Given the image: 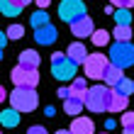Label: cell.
Segmentation results:
<instances>
[{
  "label": "cell",
  "mask_w": 134,
  "mask_h": 134,
  "mask_svg": "<svg viewBox=\"0 0 134 134\" xmlns=\"http://www.w3.org/2000/svg\"><path fill=\"white\" fill-rule=\"evenodd\" d=\"M112 95H115V88L95 83L85 95V110H90V112H110Z\"/></svg>",
  "instance_id": "cell-1"
},
{
  "label": "cell",
  "mask_w": 134,
  "mask_h": 134,
  "mask_svg": "<svg viewBox=\"0 0 134 134\" xmlns=\"http://www.w3.org/2000/svg\"><path fill=\"white\" fill-rule=\"evenodd\" d=\"M37 105H39V98H37V90L34 88L17 85V88L10 93V107L20 110V112H34Z\"/></svg>",
  "instance_id": "cell-2"
},
{
  "label": "cell",
  "mask_w": 134,
  "mask_h": 134,
  "mask_svg": "<svg viewBox=\"0 0 134 134\" xmlns=\"http://www.w3.org/2000/svg\"><path fill=\"white\" fill-rule=\"evenodd\" d=\"M76 66L73 61L68 59V54H51V76L56 78V81H73V76H76Z\"/></svg>",
  "instance_id": "cell-3"
},
{
  "label": "cell",
  "mask_w": 134,
  "mask_h": 134,
  "mask_svg": "<svg viewBox=\"0 0 134 134\" xmlns=\"http://www.w3.org/2000/svg\"><path fill=\"white\" fill-rule=\"evenodd\" d=\"M110 64L120 68H129L134 64V46L129 42H115L110 46Z\"/></svg>",
  "instance_id": "cell-4"
},
{
  "label": "cell",
  "mask_w": 134,
  "mask_h": 134,
  "mask_svg": "<svg viewBox=\"0 0 134 134\" xmlns=\"http://www.w3.org/2000/svg\"><path fill=\"white\" fill-rule=\"evenodd\" d=\"M107 66H110V59L105 56V54H98V51L95 54H88V59H85V64H83L85 76L93 78V81H102Z\"/></svg>",
  "instance_id": "cell-5"
},
{
  "label": "cell",
  "mask_w": 134,
  "mask_h": 134,
  "mask_svg": "<svg viewBox=\"0 0 134 134\" xmlns=\"http://www.w3.org/2000/svg\"><path fill=\"white\" fill-rule=\"evenodd\" d=\"M59 17L64 22H76L78 17H85V3L83 0H61L59 5Z\"/></svg>",
  "instance_id": "cell-6"
},
{
  "label": "cell",
  "mask_w": 134,
  "mask_h": 134,
  "mask_svg": "<svg viewBox=\"0 0 134 134\" xmlns=\"http://www.w3.org/2000/svg\"><path fill=\"white\" fill-rule=\"evenodd\" d=\"M10 78H12L15 85H27V88H37V85H39V71H37V68L20 66V64L12 68Z\"/></svg>",
  "instance_id": "cell-7"
},
{
  "label": "cell",
  "mask_w": 134,
  "mask_h": 134,
  "mask_svg": "<svg viewBox=\"0 0 134 134\" xmlns=\"http://www.w3.org/2000/svg\"><path fill=\"white\" fill-rule=\"evenodd\" d=\"M93 32H95V27H93V20L88 15H85V17H78L76 22H71V34H76L78 39L93 37Z\"/></svg>",
  "instance_id": "cell-8"
},
{
  "label": "cell",
  "mask_w": 134,
  "mask_h": 134,
  "mask_svg": "<svg viewBox=\"0 0 134 134\" xmlns=\"http://www.w3.org/2000/svg\"><path fill=\"white\" fill-rule=\"evenodd\" d=\"M56 37H59V32H56V27H54V25H44V27L34 29V39H37L39 46L54 44V42H56Z\"/></svg>",
  "instance_id": "cell-9"
},
{
  "label": "cell",
  "mask_w": 134,
  "mask_h": 134,
  "mask_svg": "<svg viewBox=\"0 0 134 134\" xmlns=\"http://www.w3.org/2000/svg\"><path fill=\"white\" fill-rule=\"evenodd\" d=\"M68 129L73 132V134H93V132H95V124H93L90 117H81V115H78Z\"/></svg>",
  "instance_id": "cell-10"
},
{
  "label": "cell",
  "mask_w": 134,
  "mask_h": 134,
  "mask_svg": "<svg viewBox=\"0 0 134 134\" xmlns=\"http://www.w3.org/2000/svg\"><path fill=\"white\" fill-rule=\"evenodd\" d=\"M66 54H68V59L73 61V64H85V59H88V49H85L81 42H73L66 49Z\"/></svg>",
  "instance_id": "cell-11"
},
{
  "label": "cell",
  "mask_w": 134,
  "mask_h": 134,
  "mask_svg": "<svg viewBox=\"0 0 134 134\" xmlns=\"http://www.w3.org/2000/svg\"><path fill=\"white\" fill-rule=\"evenodd\" d=\"M42 64V56H39V51L34 49H25L20 54V66H27V68H39Z\"/></svg>",
  "instance_id": "cell-12"
},
{
  "label": "cell",
  "mask_w": 134,
  "mask_h": 134,
  "mask_svg": "<svg viewBox=\"0 0 134 134\" xmlns=\"http://www.w3.org/2000/svg\"><path fill=\"white\" fill-rule=\"evenodd\" d=\"M85 110V100H81V98H73L71 95L68 100H64V112H68V115H73V117H78Z\"/></svg>",
  "instance_id": "cell-13"
},
{
  "label": "cell",
  "mask_w": 134,
  "mask_h": 134,
  "mask_svg": "<svg viewBox=\"0 0 134 134\" xmlns=\"http://www.w3.org/2000/svg\"><path fill=\"white\" fill-rule=\"evenodd\" d=\"M0 122H3V127H7V129L17 127L20 124V110H15V107L3 110V112H0Z\"/></svg>",
  "instance_id": "cell-14"
},
{
  "label": "cell",
  "mask_w": 134,
  "mask_h": 134,
  "mask_svg": "<svg viewBox=\"0 0 134 134\" xmlns=\"http://www.w3.org/2000/svg\"><path fill=\"white\" fill-rule=\"evenodd\" d=\"M122 78H124V76H122V68H120V66H115V64H110L107 71H105V78H102V81H105V85L115 88V85L120 83Z\"/></svg>",
  "instance_id": "cell-15"
},
{
  "label": "cell",
  "mask_w": 134,
  "mask_h": 134,
  "mask_svg": "<svg viewBox=\"0 0 134 134\" xmlns=\"http://www.w3.org/2000/svg\"><path fill=\"white\" fill-rule=\"evenodd\" d=\"M127 105H129V95H122V93L115 90L112 105H110V112H127Z\"/></svg>",
  "instance_id": "cell-16"
},
{
  "label": "cell",
  "mask_w": 134,
  "mask_h": 134,
  "mask_svg": "<svg viewBox=\"0 0 134 134\" xmlns=\"http://www.w3.org/2000/svg\"><path fill=\"white\" fill-rule=\"evenodd\" d=\"M0 10H3V15H7V17H15V15H20L25 7L20 3H15V0H0Z\"/></svg>",
  "instance_id": "cell-17"
},
{
  "label": "cell",
  "mask_w": 134,
  "mask_h": 134,
  "mask_svg": "<svg viewBox=\"0 0 134 134\" xmlns=\"http://www.w3.org/2000/svg\"><path fill=\"white\" fill-rule=\"evenodd\" d=\"M88 85H85V78H73V85H71V95L73 98H81L85 100V95H88Z\"/></svg>",
  "instance_id": "cell-18"
},
{
  "label": "cell",
  "mask_w": 134,
  "mask_h": 134,
  "mask_svg": "<svg viewBox=\"0 0 134 134\" xmlns=\"http://www.w3.org/2000/svg\"><path fill=\"white\" fill-rule=\"evenodd\" d=\"M115 39L117 42H129L132 39V34H134V27L132 25H115Z\"/></svg>",
  "instance_id": "cell-19"
},
{
  "label": "cell",
  "mask_w": 134,
  "mask_h": 134,
  "mask_svg": "<svg viewBox=\"0 0 134 134\" xmlns=\"http://www.w3.org/2000/svg\"><path fill=\"white\" fill-rule=\"evenodd\" d=\"M112 15H115V22H117V25H134L129 7H117V12H112Z\"/></svg>",
  "instance_id": "cell-20"
},
{
  "label": "cell",
  "mask_w": 134,
  "mask_h": 134,
  "mask_svg": "<svg viewBox=\"0 0 134 134\" xmlns=\"http://www.w3.org/2000/svg\"><path fill=\"white\" fill-rule=\"evenodd\" d=\"M29 22H32V27H34V29H39V27L49 25V15H46L44 10H39V7H37V12H32V17H29Z\"/></svg>",
  "instance_id": "cell-21"
},
{
  "label": "cell",
  "mask_w": 134,
  "mask_h": 134,
  "mask_svg": "<svg viewBox=\"0 0 134 134\" xmlns=\"http://www.w3.org/2000/svg\"><path fill=\"white\" fill-rule=\"evenodd\" d=\"M93 44L95 46H107L110 44V32H105V29H98V32H93Z\"/></svg>",
  "instance_id": "cell-22"
},
{
  "label": "cell",
  "mask_w": 134,
  "mask_h": 134,
  "mask_svg": "<svg viewBox=\"0 0 134 134\" xmlns=\"http://www.w3.org/2000/svg\"><path fill=\"white\" fill-rule=\"evenodd\" d=\"M115 90L122 93V95H132V93H134V81H129V78H122V81L115 85Z\"/></svg>",
  "instance_id": "cell-23"
},
{
  "label": "cell",
  "mask_w": 134,
  "mask_h": 134,
  "mask_svg": "<svg viewBox=\"0 0 134 134\" xmlns=\"http://www.w3.org/2000/svg\"><path fill=\"white\" fill-rule=\"evenodd\" d=\"M7 37H10V39H22V37H25V27H22V25H10V27H7Z\"/></svg>",
  "instance_id": "cell-24"
},
{
  "label": "cell",
  "mask_w": 134,
  "mask_h": 134,
  "mask_svg": "<svg viewBox=\"0 0 134 134\" xmlns=\"http://www.w3.org/2000/svg\"><path fill=\"white\" fill-rule=\"evenodd\" d=\"M120 122H122L124 129H132L134 127V112H122V120Z\"/></svg>",
  "instance_id": "cell-25"
},
{
  "label": "cell",
  "mask_w": 134,
  "mask_h": 134,
  "mask_svg": "<svg viewBox=\"0 0 134 134\" xmlns=\"http://www.w3.org/2000/svg\"><path fill=\"white\" fill-rule=\"evenodd\" d=\"M110 3L117 5V7H129V10L134 7V0H110Z\"/></svg>",
  "instance_id": "cell-26"
},
{
  "label": "cell",
  "mask_w": 134,
  "mask_h": 134,
  "mask_svg": "<svg viewBox=\"0 0 134 134\" xmlns=\"http://www.w3.org/2000/svg\"><path fill=\"white\" fill-rule=\"evenodd\" d=\"M27 134H49V132H46L42 124H34V127H29V129H27Z\"/></svg>",
  "instance_id": "cell-27"
},
{
  "label": "cell",
  "mask_w": 134,
  "mask_h": 134,
  "mask_svg": "<svg viewBox=\"0 0 134 134\" xmlns=\"http://www.w3.org/2000/svg\"><path fill=\"white\" fill-rule=\"evenodd\" d=\"M59 98L68 100V98H71V88H59Z\"/></svg>",
  "instance_id": "cell-28"
},
{
  "label": "cell",
  "mask_w": 134,
  "mask_h": 134,
  "mask_svg": "<svg viewBox=\"0 0 134 134\" xmlns=\"http://www.w3.org/2000/svg\"><path fill=\"white\" fill-rule=\"evenodd\" d=\"M49 3H51V0H34V5L39 7V10H46V7H49Z\"/></svg>",
  "instance_id": "cell-29"
},
{
  "label": "cell",
  "mask_w": 134,
  "mask_h": 134,
  "mask_svg": "<svg viewBox=\"0 0 134 134\" xmlns=\"http://www.w3.org/2000/svg\"><path fill=\"white\" fill-rule=\"evenodd\" d=\"M44 112H46V117H54V115H56V110H54V107H46Z\"/></svg>",
  "instance_id": "cell-30"
},
{
  "label": "cell",
  "mask_w": 134,
  "mask_h": 134,
  "mask_svg": "<svg viewBox=\"0 0 134 134\" xmlns=\"http://www.w3.org/2000/svg\"><path fill=\"white\" fill-rule=\"evenodd\" d=\"M15 3H20L22 7H25V5H29V3H34V0H15Z\"/></svg>",
  "instance_id": "cell-31"
},
{
  "label": "cell",
  "mask_w": 134,
  "mask_h": 134,
  "mask_svg": "<svg viewBox=\"0 0 134 134\" xmlns=\"http://www.w3.org/2000/svg\"><path fill=\"white\" fill-rule=\"evenodd\" d=\"M56 134H73V132H71V129H59Z\"/></svg>",
  "instance_id": "cell-32"
},
{
  "label": "cell",
  "mask_w": 134,
  "mask_h": 134,
  "mask_svg": "<svg viewBox=\"0 0 134 134\" xmlns=\"http://www.w3.org/2000/svg\"><path fill=\"white\" fill-rule=\"evenodd\" d=\"M124 134H134V127L132 129H124Z\"/></svg>",
  "instance_id": "cell-33"
},
{
  "label": "cell",
  "mask_w": 134,
  "mask_h": 134,
  "mask_svg": "<svg viewBox=\"0 0 134 134\" xmlns=\"http://www.w3.org/2000/svg\"><path fill=\"white\" fill-rule=\"evenodd\" d=\"M132 27H134V25H132Z\"/></svg>",
  "instance_id": "cell-34"
},
{
  "label": "cell",
  "mask_w": 134,
  "mask_h": 134,
  "mask_svg": "<svg viewBox=\"0 0 134 134\" xmlns=\"http://www.w3.org/2000/svg\"><path fill=\"white\" fill-rule=\"evenodd\" d=\"M105 134H107V132H105Z\"/></svg>",
  "instance_id": "cell-35"
}]
</instances>
